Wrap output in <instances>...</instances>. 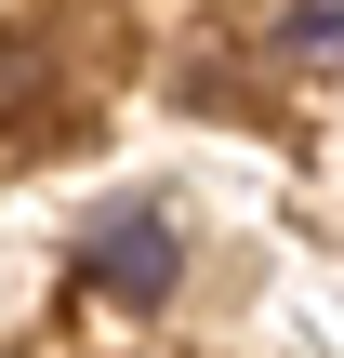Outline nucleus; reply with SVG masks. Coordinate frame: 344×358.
Masks as SVG:
<instances>
[{
	"label": "nucleus",
	"mask_w": 344,
	"mask_h": 358,
	"mask_svg": "<svg viewBox=\"0 0 344 358\" xmlns=\"http://www.w3.org/2000/svg\"><path fill=\"white\" fill-rule=\"evenodd\" d=\"M80 279H106L119 306H172V279H186V239H172L159 213H93V226H80Z\"/></svg>",
	"instance_id": "f257e3e1"
},
{
	"label": "nucleus",
	"mask_w": 344,
	"mask_h": 358,
	"mask_svg": "<svg viewBox=\"0 0 344 358\" xmlns=\"http://www.w3.org/2000/svg\"><path fill=\"white\" fill-rule=\"evenodd\" d=\"M292 40H305V53H344V0H305V13H292Z\"/></svg>",
	"instance_id": "f03ea898"
}]
</instances>
